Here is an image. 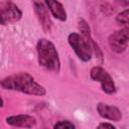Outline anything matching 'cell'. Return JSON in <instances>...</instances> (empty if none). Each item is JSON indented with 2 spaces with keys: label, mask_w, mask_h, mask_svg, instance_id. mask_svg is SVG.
Masks as SVG:
<instances>
[{
  "label": "cell",
  "mask_w": 129,
  "mask_h": 129,
  "mask_svg": "<svg viewBox=\"0 0 129 129\" xmlns=\"http://www.w3.org/2000/svg\"><path fill=\"white\" fill-rule=\"evenodd\" d=\"M1 87L4 90L16 91L33 96L42 97L46 94L45 88L38 84L34 80V78L26 72L16 73L14 75L4 78L1 81Z\"/></svg>",
  "instance_id": "obj_1"
},
{
  "label": "cell",
  "mask_w": 129,
  "mask_h": 129,
  "mask_svg": "<svg viewBox=\"0 0 129 129\" xmlns=\"http://www.w3.org/2000/svg\"><path fill=\"white\" fill-rule=\"evenodd\" d=\"M38 63L46 71L58 74L60 71V60L54 44L46 39L40 38L36 43Z\"/></svg>",
  "instance_id": "obj_2"
},
{
  "label": "cell",
  "mask_w": 129,
  "mask_h": 129,
  "mask_svg": "<svg viewBox=\"0 0 129 129\" xmlns=\"http://www.w3.org/2000/svg\"><path fill=\"white\" fill-rule=\"evenodd\" d=\"M68 41L71 47L74 49L77 56L83 61H89L92 58L93 50L89 44V42L84 38L83 35L79 33L72 32L68 36Z\"/></svg>",
  "instance_id": "obj_3"
},
{
  "label": "cell",
  "mask_w": 129,
  "mask_h": 129,
  "mask_svg": "<svg viewBox=\"0 0 129 129\" xmlns=\"http://www.w3.org/2000/svg\"><path fill=\"white\" fill-rule=\"evenodd\" d=\"M90 77L93 81L99 82L101 84V88L103 92H105L106 94L113 95L116 93V86H115V83L112 77L102 67L97 66V67L92 68L90 72Z\"/></svg>",
  "instance_id": "obj_4"
},
{
  "label": "cell",
  "mask_w": 129,
  "mask_h": 129,
  "mask_svg": "<svg viewBox=\"0 0 129 129\" xmlns=\"http://www.w3.org/2000/svg\"><path fill=\"white\" fill-rule=\"evenodd\" d=\"M22 12L16 4L7 0L2 1L0 5V22L2 25L14 23L21 19Z\"/></svg>",
  "instance_id": "obj_5"
},
{
  "label": "cell",
  "mask_w": 129,
  "mask_h": 129,
  "mask_svg": "<svg viewBox=\"0 0 129 129\" xmlns=\"http://www.w3.org/2000/svg\"><path fill=\"white\" fill-rule=\"evenodd\" d=\"M129 43V28H122L116 30L108 37V44L112 51L122 53L126 50Z\"/></svg>",
  "instance_id": "obj_6"
},
{
  "label": "cell",
  "mask_w": 129,
  "mask_h": 129,
  "mask_svg": "<svg viewBox=\"0 0 129 129\" xmlns=\"http://www.w3.org/2000/svg\"><path fill=\"white\" fill-rule=\"evenodd\" d=\"M32 5L34 13L38 19L39 24L41 25L44 32H50L51 30V20L47 11V7L42 0H32Z\"/></svg>",
  "instance_id": "obj_7"
},
{
  "label": "cell",
  "mask_w": 129,
  "mask_h": 129,
  "mask_svg": "<svg viewBox=\"0 0 129 129\" xmlns=\"http://www.w3.org/2000/svg\"><path fill=\"white\" fill-rule=\"evenodd\" d=\"M78 27H79V30L81 31L82 35L84 36V38L89 42V44H90V46L93 50V53L100 60V62H103V52H102L100 46L98 45V43H96V41L93 39L88 22L84 18L80 17V18H78Z\"/></svg>",
  "instance_id": "obj_8"
},
{
  "label": "cell",
  "mask_w": 129,
  "mask_h": 129,
  "mask_svg": "<svg viewBox=\"0 0 129 129\" xmlns=\"http://www.w3.org/2000/svg\"><path fill=\"white\" fill-rule=\"evenodd\" d=\"M97 112L103 119L111 120V121H120L122 119V113L116 106H112L105 103L97 104Z\"/></svg>",
  "instance_id": "obj_9"
},
{
  "label": "cell",
  "mask_w": 129,
  "mask_h": 129,
  "mask_svg": "<svg viewBox=\"0 0 129 129\" xmlns=\"http://www.w3.org/2000/svg\"><path fill=\"white\" fill-rule=\"evenodd\" d=\"M6 123L13 127H21V128H32L36 125V119L30 115L21 114V115H13L6 118Z\"/></svg>",
  "instance_id": "obj_10"
},
{
  "label": "cell",
  "mask_w": 129,
  "mask_h": 129,
  "mask_svg": "<svg viewBox=\"0 0 129 129\" xmlns=\"http://www.w3.org/2000/svg\"><path fill=\"white\" fill-rule=\"evenodd\" d=\"M45 3L47 9L50 11L51 15L60 20V21H66L67 20V12L63 7V5L58 1V0H43Z\"/></svg>",
  "instance_id": "obj_11"
},
{
  "label": "cell",
  "mask_w": 129,
  "mask_h": 129,
  "mask_svg": "<svg viewBox=\"0 0 129 129\" xmlns=\"http://www.w3.org/2000/svg\"><path fill=\"white\" fill-rule=\"evenodd\" d=\"M116 21L120 25H123L124 27L129 28V9H126V10L120 12L116 16Z\"/></svg>",
  "instance_id": "obj_12"
},
{
  "label": "cell",
  "mask_w": 129,
  "mask_h": 129,
  "mask_svg": "<svg viewBox=\"0 0 129 129\" xmlns=\"http://www.w3.org/2000/svg\"><path fill=\"white\" fill-rule=\"evenodd\" d=\"M53 128H57V129H63V128H69V129H71V128H76V126L73 124V123H71L70 121H68V120H64V121H58V122H56L54 125H53Z\"/></svg>",
  "instance_id": "obj_13"
},
{
  "label": "cell",
  "mask_w": 129,
  "mask_h": 129,
  "mask_svg": "<svg viewBox=\"0 0 129 129\" xmlns=\"http://www.w3.org/2000/svg\"><path fill=\"white\" fill-rule=\"evenodd\" d=\"M97 127L98 128H111V129L115 128V126L113 124H110V123H100Z\"/></svg>",
  "instance_id": "obj_14"
},
{
  "label": "cell",
  "mask_w": 129,
  "mask_h": 129,
  "mask_svg": "<svg viewBox=\"0 0 129 129\" xmlns=\"http://www.w3.org/2000/svg\"><path fill=\"white\" fill-rule=\"evenodd\" d=\"M115 2H116L118 5L123 6V7L129 6V0H115Z\"/></svg>",
  "instance_id": "obj_15"
}]
</instances>
